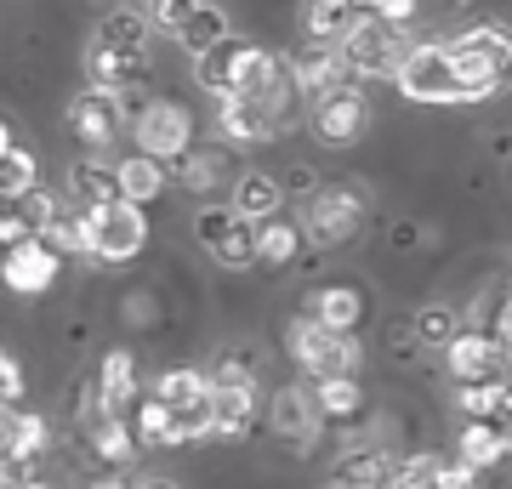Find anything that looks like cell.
Masks as SVG:
<instances>
[{"label": "cell", "instance_id": "b9f144b4", "mask_svg": "<svg viewBox=\"0 0 512 489\" xmlns=\"http://www.w3.org/2000/svg\"><path fill=\"white\" fill-rule=\"evenodd\" d=\"M211 381H228V387H256V359L239 347V353H222L217 370H211Z\"/></svg>", "mask_w": 512, "mask_h": 489}, {"label": "cell", "instance_id": "5bb4252c", "mask_svg": "<svg viewBox=\"0 0 512 489\" xmlns=\"http://www.w3.org/2000/svg\"><path fill=\"white\" fill-rule=\"evenodd\" d=\"M52 450V421L40 410H6L0 421V461L18 467L23 478H35V461Z\"/></svg>", "mask_w": 512, "mask_h": 489}, {"label": "cell", "instance_id": "f35d334b", "mask_svg": "<svg viewBox=\"0 0 512 489\" xmlns=\"http://www.w3.org/2000/svg\"><path fill=\"white\" fill-rule=\"evenodd\" d=\"M410 330H416L421 347H439V353H450V347H456V336H461V319L450 308H421Z\"/></svg>", "mask_w": 512, "mask_h": 489}, {"label": "cell", "instance_id": "f907efd6", "mask_svg": "<svg viewBox=\"0 0 512 489\" xmlns=\"http://www.w3.org/2000/svg\"><path fill=\"white\" fill-rule=\"evenodd\" d=\"M148 489H177V484H171V478H148Z\"/></svg>", "mask_w": 512, "mask_h": 489}, {"label": "cell", "instance_id": "4fadbf2b", "mask_svg": "<svg viewBox=\"0 0 512 489\" xmlns=\"http://www.w3.org/2000/svg\"><path fill=\"white\" fill-rule=\"evenodd\" d=\"M92 393H97V410H103V416H120V421L137 416L143 381H137V359H131L126 347L103 353V364H97V376H92Z\"/></svg>", "mask_w": 512, "mask_h": 489}, {"label": "cell", "instance_id": "74e56055", "mask_svg": "<svg viewBox=\"0 0 512 489\" xmlns=\"http://www.w3.org/2000/svg\"><path fill=\"white\" fill-rule=\"evenodd\" d=\"M256 103L268 109V120H274V126H285V120H291V114H296V103H302V80H296V69H291V63H279V74L268 80V91H262Z\"/></svg>", "mask_w": 512, "mask_h": 489}, {"label": "cell", "instance_id": "d4e9b609", "mask_svg": "<svg viewBox=\"0 0 512 489\" xmlns=\"http://www.w3.org/2000/svg\"><path fill=\"white\" fill-rule=\"evenodd\" d=\"M279 74V57L262 52V46H245L239 40V57H234V80H228V97H245V103H256L262 91H268V80ZM222 97V103H228Z\"/></svg>", "mask_w": 512, "mask_h": 489}, {"label": "cell", "instance_id": "277c9868", "mask_svg": "<svg viewBox=\"0 0 512 489\" xmlns=\"http://www.w3.org/2000/svg\"><path fill=\"white\" fill-rule=\"evenodd\" d=\"M86 234H92V262H109V268H120V262H131V256H143V245H148V217H143V205L114 200V205H97V211H86Z\"/></svg>", "mask_w": 512, "mask_h": 489}, {"label": "cell", "instance_id": "e0dca14e", "mask_svg": "<svg viewBox=\"0 0 512 489\" xmlns=\"http://www.w3.org/2000/svg\"><path fill=\"white\" fill-rule=\"evenodd\" d=\"M399 461L404 455H393V450H348L336 467H330V489H387L393 484V472H399Z\"/></svg>", "mask_w": 512, "mask_h": 489}, {"label": "cell", "instance_id": "ab89813d", "mask_svg": "<svg viewBox=\"0 0 512 489\" xmlns=\"http://www.w3.org/2000/svg\"><path fill=\"white\" fill-rule=\"evenodd\" d=\"M46 245H52L57 256H92V234H86V211H80V217H69V211H63V217H57L52 228H46Z\"/></svg>", "mask_w": 512, "mask_h": 489}, {"label": "cell", "instance_id": "681fc988", "mask_svg": "<svg viewBox=\"0 0 512 489\" xmlns=\"http://www.w3.org/2000/svg\"><path fill=\"white\" fill-rule=\"evenodd\" d=\"M6 154H12V126L0 120V160H6Z\"/></svg>", "mask_w": 512, "mask_h": 489}, {"label": "cell", "instance_id": "ac0fdd59", "mask_svg": "<svg viewBox=\"0 0 512 489\" xmlns=\"http://www.w3.org/2000/svg\"><path fill=\"white\" fill-rule=\"evenodd\" d=\"M251 427H256V387H228V381H217L211 387V438L239 444V438H251Z\"/></svg>", "mask_w": 512, "mask_h": 489}, {"label": "cell", "instance_id": "c3c4849f", "mask_svg": "<svg viewBox=\"0 0 512 489\" xmlns=\"http://www.w3.org/2000/svg\"><path fill=\"white\" fill-rule=\"evenodd\" d=\"M444 489H478V472L461 467V461H450V467H444Z\"/></svg>", "mask_w": 512, "mask_h": 489}, {"label": "cell", "instance_id": "1f68e13d", "mask_svg": "<svg viewBox=\"0 0 512 489\" xmlns=\"http://www.w3.org/2000/svg\"><path fill=\"white\" fill-rule=\"evenodd\" d=\"M461 40H467V46H473V52L495 69V80L507 86V80H512V29H507V23H478L473 35H461Z\"/></svg>", "mask_w": 512, "mask_h": 489}, {"label": "cell", "instance_id": "d6986e66", "mask_svg": "<svg viewBox=\"0 0 512 489\" xmlns=\"http://www.w3.org/2000/svg\"><path fill=\"white\" fill-rule=\"evenodd\" d=\"M86 444L97 450V467H131L137 461V433H131V421H120V416H103L97 410L92 421H86Z\"/></svg>", "mask_w": 512, "mask_h": 489}, {"label": "cell", "instance_id": "44dd1931", "mask_svg": "<svg viewBox=\"0 0 512 489\" xmlns=\"http://www.w3.org/2000/svg\"><path fill=\"white\" fill-rule=\"evenodd\" d=\"M279 205H285V182L279 177H268V171H245V177L234 182V211L245 222H274L279 217Z\"/></svg>", "mask_w": 512, "mask_h": 489}, {"label": "cell", "instance_id": "5b68a950", "mask_svg": "<svg viewBox=\"0 0 512 489\" xmlns=\"http://www.w3.org/2000/svg\"><path fill=\"white\" fill-rule=\"evenodd\" d=\"M365 217H370V205H365L359 188H313L302 234H308L319 251H336V245H348V239L365 228Z\"/></svg>", "mask_w": 512, "mask_h": 489}, {"label": "cell", "instance_id": "4dcf8cb0", "mask_svg": "<svg viewBox=\"0 0 512 489\" xmlns=\"http://www.w3.org/2000/svg\"><path fill=\"white\" fill-rule=\"evenodd\" d=\"M313 399H319V416L325 421H353L359 410H365V387H359V376L313 381Z\"/></svg>", "mask_w": 512, "mask_h": 489}, {"label": "cell", "instance_id": "60d3db41", "mask_svg": "<svg viewBox=\"0 0 512 489\" xmlns=\"http://www.w3.org/2000/svg\"><path fill=\"white\" fill-rule=\"evenodd\" d=\"M234 57H239V40H222L211 57H200V86L211 91V97H228V80H234Z\"/></svg>", "mask_w": 512, "mask_h": 489}, {"label": "cell", "instance_id": "8fae6325", "mask_svg": "<svg viewBox=\"0 0 512 489\" xmlns=\"http://www.w3.org/2000/svg\"><path fill=\"white\" fill-rule=\"evenodd\" d=\"M308 126L319 143H353L359 131L370 126V103L359 86H342V91H325L308 103Z\"/></svg>", "mask_w": 512, "mask_h": 489}, {"label": "cell", "instance_id": "3957f363", "mask_svg": "<svg viewBox=\"0 0 512 489\" xmlns=\"http://www.w3.org/2000/svg\"><path fill=\"white\" fill-rule=\"evenodd\" d=\"M399 91L410 103H467L456 40H450V46H416L399 69Z\"/></svg>", "mask_w": 512, "mask_h": 489}, {"label": "cell", "instance_id": "7a4b0ae2", "mask_svg": "<svg viewBox=\"0 0 512 489\" xmlns=\"http://www.w3.org/2000/svg\"><path fill=\"white\" fill-rule=\"evenodd\" d=\"M211 370H194V364H171V370H160L154 376V399L177 416V427H183V444H200V438H211Z\"/></svg>", "mask_w": 512, "mask_h": 489}, {"label": "cell", "instance_id": "8992f818", "mask_svg": "<svg viewBox=\"0 0 512 489\" xmlns=\"http://www.w3.org/2000/svg\"><path fill=\"white\" fill-rule=\"evenodd\" d=\"M342 57H348V74L353 80H399L404 69V46H399V29L382 18H359L342 40Z\"/></svg>", "mask_w": 512, "mask_h": 489}, {"label": "cell", "instance_id": "f6af8a7d", "mask_svg": "<svg viewBox=\"0 0 512 489\" xmlns=\"http://www.w3.org/2000/svg\"><path fill=\"white\" fill-rule=\"evenodd\" d=\"M359 6H365V18H382L393 29H404V23L416 18V0H359Z\"/></svg>", "mask_w": 512, "mask_h": 489}, {"label": "cell", "instance_id": "bcb514c9", "mask_svg": "<svg viewBox=\"0 0 512 489\" xmlns=\"http://www.w3.org/2000/svg\"><path fill=\"white\" fill-rule=\"evenodd\" d=\"M92 489H148V478L137 467H97Z\"/></svg>", "mask_w": 512, "mask_h": 489}, {"label": "cell", "instance_id": "f546056e", "mask_svg": "<svg viewBox=\"0 0 512 489\" xmlns=\"http://www.w3.org/2000/svg\"><path fill=\"white\" fill-rule=\"evenodd\" d=\"M183 52L194 57V63H200V57H211L222 46V40H234L228 35V18H222V6H200V12H194V18H188V29L183 35Z\"/></svg>", "mask_w": 512, "mask_h": 489}, {"label": "cell", "instance_id": "836d02e7", "mask_svg": "<svg viewBox=\"0 0 512 489\" xmlns=\"http://www.w3.org/2000/svg\"><path fill=\"white\" fill-rule=\"evenodd\" d=\"M302 239H308V234H302L296 222L274 217V222H262V228H256V256H262V262H274V268H285V262H296Z\"/></svg>", "mask_w": 512, "mask_h": 489}, {"label": "cell", "instance_id": "ba28073f", "mask_svg": "<svg viewBox=\"0 0 512 489\" xmlns=\"http://www.w3.org/2000/svg\"><path fill=\"white\" fill-rule=\"evenodd\" d=\"M456 387H473V381H512V347L495 336V330H461L456 347L444 353Z\"/></svg>", "mask_w": 512, "mask_h": 489}, {"label": "cell", "instance_id": "816d5d0a", "mask_svg": "<svg viewBox=\"0 0 512 489\" xmlns=\"http://www.w3.org/2000/svg\"><path fill=\"white\" fill-rule=\"evenodd\" d=\"M18 489H52V484H40V478H29V484H18Z\"/></svg>", "mask_w": 512, "mask_h": 489}, {"label": "cell", "instance_id": "30bf717a", "mask_svg": "<svg viewBox=\"0 0 512 489\" xmlns=\"http://www.w3.org/2000/svg\"><path fill=\"white\" fill-rule=\"evenodd\" d=\"M268 416H274V433L285 450L308 455L313 444H319V427H325V416H319V399H313V387H279L274 404H268Z\"/></svg>", "mask_w": 512, "mask_h": 489}, {"label": "cell", "instance_id": "7dc6e473", "mask_svg": "<svg viewBox=\"0 0 512 489\" xmlns=\"http://www.w3.org/2000/svg\"><path fill=\"white\" fill-rule=\"evenodd\" d=\"M217 177H222V160H217V154H194V160H188V171H183L188 188H211Z\"/></svg>", "mask_w": 512, "mask_h": 489}, {"label": "cell", "instance_id": "9c48e42d", "mask_svg": "<svg viewBox=\"0 0 512 489\" xmlns=\"http://www.w3.org/2000/svg\"><path fill=\"white\" fill-rule=\"evenodd\" d=\"M137 154H148V160H183L188 148H194V120H188V109H177V103H165V97H154L143 114H137Z\"/></svg>", "mask_w": 512, "mask_h": 489}, {"label": "cell", "instance_id": "ffe728a7", "mask_svg": "<svg viewBox=\"0 0 512 489\" xmlns=\"http://www.w3.org/2000/svg\"><path fill=\"white\" fill-rule=\"evenodd\" d=\"M308 319L325 330H342V336H353V325L365 319V296L353 285H325L308 296Z\"/></svg>", "mask_w": 512, "mask_h": 489}, {"label": "cell", "instance_id": "2e32d148", "mask_svg": "<svg viewBox=\"0 0 512 489\" xmlns=\"http://www.w3.org/2000/svg\"><path fill=\"white\" fill-rule=\"evenodd\" d=\"M296 80H302V91L308 97H325V91H342V86H359L348 74V57H342V46H325V40H308L302 52L291 57Z\"/></svg>", "mask_w": 512, "mask_h": 489}, {"label": "cell", "instance_id": "d590c367", "mask_svg": "<svg viewBox=\"0 0 512 489\" xmlns=\"http://www.w3.org/2000/svg\"><path fill=\"white\" fill-rule=\"evenodd\" d=\"M444 467H450V455H439V450L404 455L387 489H444Z\"/></svg>", "mask_w": 512, "mask_h": 489}, {"label": "cell", "instance_id": "e575fe53", "mask_svg": "<svg viewBox=\"0 0 512 489\" xmlns=\"http://www.w3.org/2000/svg\"><path fill=\"white\" fill-rule=\"evenodd\" d=\"M456 410H461V421H501V410H507V381L456 387Z\"/></svg>", "mask_w": 512, "mask_h": 489}, {"label": "cell", "instance_id": "8d00e7d4", "mask_svg": "<svg viewBox=\"0 0 512 489\" xmlns=\"http://www.w3.org/2000/svg\"><path fill=\"white\" fill-rule=\"evenodd\" d=\"M97 46H114V52H143V12L137 6H114L103 29H97Z\"/></svg>", "mask_w": 512, "mask_h": 489}, {"label": "cell", "instance_id": "ee69618b", "mask_svg": "<svg viewBox=\"0 0 512 489\" xmlns=\"http://www.w3.org/2000/svg\"><path fill=\"white\" fill-rule=\"evenodd\" d=\"M200 6H205V0H154V23H160V29H171V35H183L188 18H194Z\"/></svg>", "mask_w": 512, "mask_h": 489}, {"label": "cell", "instance_id": "cb8c5ba5", "mask_svg": "<svg viewBox=\"0 0 512 489\" xmlns=\"http://www.w3.org/2000/svg\"><path fill=\"white\" fill-rule=\"evenodd\" d=\"M217 126L228 143H268L274 137V120H268V109L262 103H245V97H228V103H217Z\"/></svg>", "mask_w": 512, "mask_h": 489}, {"label": "cell", "instance_id": "83f0119b", "mask_svg": "<svg viewBox=\"0 0 512 489\" xmlns=\"http://www.w3.org/2000/svg\"><path fill=\"white\" fill-rule=\"evenodd\" d=\"M359 18H365V6H359V0H313V6H308V40H325V46L336 40V46H342Z\"/></svg>", "mask_w": 512, "mask_h": 489}, {"label": "cell", "instance_id": "d6a6232c", "mask_svg": "<svg viewBox=\"0 0 512 489\" xmlns=\"http://www.w3.org/2000/svg\"><path fill=\"white\" fill-rule=\"evenodd\" d=\"M35 188H40V165H35V154H29V148H12V154L0 160V205L29 200Z\"/></svg>", "mask_w": 512, "mask_h": 489}, {"label": "cell", "instance_id": "52a82bcc", "mask_svg": "<svg viewBox=\"0 0 512 489\" xmlns=\"http://www.w3.org/2000/svg\"><path fill=\"white\" fill-rule=\"evenodd\" d=\"M194 234L211 251V262H222V268H251V262H262L256 256V222H245L234 205H205L200 222H194Z\"/></svg>", "mask_w": 512, "mask_h": 489}, {"label": "cell", "instance_id": "7bdbcfd3", "mask_svg": "<svg viewBox=\"0 0 512 489\" xmlns=\"http://www.w3.org/2000/svg\"><path fill=\"white\" fill-rule=\"evenodd\" d=\"M23 404V364L0 347V421H6V410H18Z\"/></svg>", "mask_w": 512, "mask_h": 489}, {"label": "cell", "instance_id": "484cf974", "mask_svg": "<svg viewBox=\"0 0 512 489\" xmlns=\"http://www.w3.org/2000/svg\"><path fill=\"white\" fill-rule=\"evenodd\" d=\"M69 194L80 200V211H97V205H114V200H120V177H114V165L74 160V165H69Z\"/></svg>", "mask_w": 512, "mask_h": 489}, {"label": "cell", "instance_id": "7c38bea8", "mask_svg": "<svg viewBox=\"0 0 512 489\" xmlns=\"http://www.w3.org/2000/svg\"><path fill=\"white\" fill-rule=\"evenodd\" d=\"M57 273H63V256H57L46 239H23V245H12V251H0V285L18 290V296L52 290Z\"/></svg>", "mask_w": 512, "mask_h": 489}, {"label": "cell", "instance_id": "603a6c76", "mask_svg": "<svg viewBox=\"0 0 512 489\" xmlns=\"http://www.w3.org/2000/svg\"><path fill=\"white\" fill-rule=\"evenodd\" d=\"M86 74H92V91H131V80L143 74V52H114V46H92L86 52Z\"/></svg>", "mask_w": 512, "mask_h": 489}, {"label": "cell", "instance_id": "9a60e30c", "mask_svg": "<svg viewBox=\"0 0 512 489\" xmlns=\"http://www.w3.org/2000/svg\"><path fill=\"white\" fill-rule=\"evenodd\" d=\"M69 126L86 148H109L120 137V126H126V109H120L114 91H86V97L69 103Z\"/></svg>", "mask_w": 512, "mask_h": 489}, {"label": "cell", "instance_id": "6da1fadb", "mask_svg": "<svg viewBox=\"0 0 512 489\" xmlns=\"http://www.w3.org/2000/svg\"><path fill=\"white\" fill-rule=\"evenodd\" d=\"M285 353L296 359V370H302L308 381H342V376H359V364H365V347L353 342V336L313 325L308 313H296L291 325H285Z\"/></svg>", "mask_w": 512, "mask_h": 489}, {"label": "cell", "instance_id": "f1b7e54d", "mask_svg": "<svg viewBox=\"0 0 512 489\" xmlns=\"http://www.w3.org/2000/svg\"><path fill=\"white\" fill-rule=\"evenodd\" d=\"M114 177H120V200L148 205V200H160V188H165V165H160V160H148V154H131V160L114 165Z\"/></svg>", "mask_w": 512, "mask_h": 489}, {"label": "cell", "instance_id": "4316f807", "mask_svg": "<svg viewBox=\"0 0 512 489\" xmlns=\"http://www.w3.org/2000/svg\"><path fill=\"white\" fill-rule=\"evenodd\" d=\"M131 433H137V444H143V450H183V427H177V416H171V410H165L154 393L137 404Z\"/></svg>", "mask_w": 512, "mask_h": 489}, {"label": "cell", "instance_id": "7402d4cb", "mask_svg": "<svg viewBox=\"0 0 512 489\" xmlns=\"http://www.w3.org/2000/svg\"><path fill=\"white\" fill-rule=\"evenodd\" d=\"M456 461L473 467V472H490L495 461H507V433H501V421H461Z\"/></svg>", "mask_w": 512, "mask_h": 489}]
</instances>
